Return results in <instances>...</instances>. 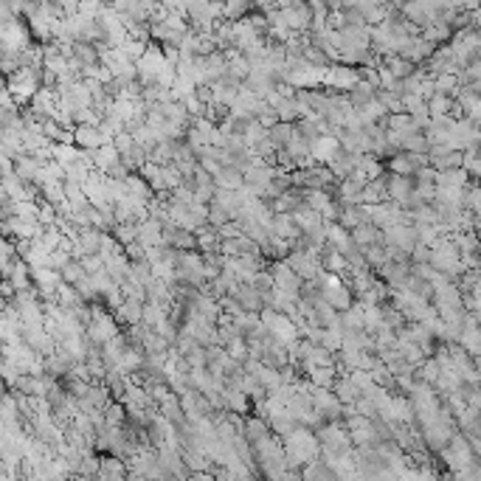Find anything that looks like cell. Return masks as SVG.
<instances>
[{"mask_svg": "<svg viewBox=\"0 0 481 481\" xmlns=\"http://www.w3.org/2000/svg\"><path fill=\"white\" fill-rule=\"evenodd\" d=\"M270 231L276 234V237H285V239H296V237L301 234V228L296 226V220H293L290 212H276V214H273Z\"/></svg>", "mask_w": 481, "mask_h": 481, "instance_id": "8fae6325", "label": "cell"}, {"mask_svg": "<svg viewBox=\"0 0 481 481\" xmlns=\"http://www.w3.org/2000/svg\"><path fill=\"white\" fill-rule=\"evenodd\" d=\"M141 347H144L147 355H166L169 347H172V340H166L164 335H158L155 329H150V332L144 335V340H141Z\"/></svg>", "mask_w": 481, "mask_h": 481, "instance_id": "603a6c76", "label": "cell"}, {"mask_svg": "<svg viewBox=\"0 0 481 481\" xmlns=\"http://www.w3.org/2000/svg\"><path fill=\"white\" fill-rule=\"evenodd\" d=\"M113 144L121 150V155H127V152H129L135 144H139V141H135V135H132L129 129H121V132L116 135V139H113Z\"/></svg>", "mask_w": 481, "mask_h": 481, "instance_id": "ab89813d", "label": "cell"}, {"mask_svg": "<svg viewBox=\"0 0 481 481\" xmlns=\"http://www.w3.org/2000/svg\"><path fill=\"white\" fill-rule=\"evenodd\" d=\"M386 245H394V248H402V251H414L420 237H417V228L408 226V223H394V226H386Z\"/></svg>", "mask_w": 481, "mask_h": 481, "instance_id": "7a4b0ae2", "label": "cell"}, {"mask_svg": "<svg viewBox=\"0 0 481 481\" xmlns=\"http://www.w3.org/2000/svg\"><path fill=\"white\" fill-rule=\"evenodd\" d=\"M340 326H343V332L366 329V313H363V304H361V301H355L349 310L340 313Z\"/></svg>", "mask_w": 481, "mask_h": 481, "instance_id": "5bb4252c", "label": "cell"}, {"mask_svg": "<svg viewBox=\"0 0 481 481\" xmlns=\"http://www.w3.org/2000/svg\"><path fill=\"white\" fill-rule=\"evenodd\" d=\"M439 374H442V366H439V361H436L434 355H431V358H425V361L417 366V372H414V377H417V380L431 383V386H436Z\"/></svg>", "mask_w": 481, "mask_h": 481, "instance_id": "cb8c5ba5", "label": "cell"}, {"mask_svg": "<svg viewBox=\"0 0 481 481\" xmlns=\"http://www.w3.org/2000/svg\"><path fill=\"white\" fill-rule=\"evenodd\" d=\"M214 191H217V186H197L194 189V200L197 203H212L214 200Z\"/></svg>", "mask_w": 481, "mask_h": 481, "instance_id": "b9f144b4", "label": "cell"}, {"mask_svg": "<svg viewBox=\"0 0 481 481\" xmlns=\"http://www.w3.org/2000/svg\"><path fill=\"white\" fill-rule=\"evenodd\" d=\"M338 377H340V374H338V366H335V363H332V366H313V369H307V380H310L313 386L332 388Z\"/></svg>", "mask_w": 481, "mask_h": 481, "instance_id": "ffe728a7", "label": "cell"}, {"mask_svg": "<svg viewBox=\"0 0 481 481\" xmlns=\"http://www.w3.org/2000/svg\"><path fill=\"white\" fill-rule=\"evenodd\" d=\"M56 217H59V205H56V203L42 200V203H40V212H37V223H40L42 228H48V226H54V223H56Z\"/></svg>", "mask_w": 481, "mask_h": 481, "instance_id": "d6a6232c", "label": "cell"}, {"mask_svg": "<svg viewBox=\"0 0 481 481\" xmlns=\"http://www.w3.org/2000/svg\"><path fill=\"white\" fill-rule=\"evenodd\" d=\"M93 155H96V169H99V172H104V175L113 169V164H118V161H121V150H118L113 141H110V144H102V147H99Z\"/></svg>", "mask_w": 481, "mask_h": 481, "instance_id": "d6986e66", "label": "cell"}, {"mask_svg": "<svg viewBox=\"0 0 481 481\" xmlns=\"http://www.w3.org/2000/svg\"><path fill=\"white\" fill-rule=\"evenodd\" d=\"M85 276H88V270H85V265H82L79 259H74L71 265H68V267L62 270V279H65V282H71V285H77V282L85 279Z\"/></svg>", "mask_w": 481, "mask_h": 481, "instance_id": "74e56055", "label": "cell"}, {"mask_svg": "<svg viewBox=\"0 0 481 481\" xmlns=\"http://www.w3.org/2000/svg\"><path fill=\"white\" fill-rule=\"evenodd\" d=\"M270 273H273V279H276V287H285V290H293V293H301L304 287V276L301 273H296L287 259H270Z\"/></svg>", "mask_w": 481, "mask_h": 481, "instance_id": "6da1fadb", "label": "cell"}, {"mask_svg": "<svg viewBox=\"0 0 481 481\" xmlns=\"http://www.w3.org/2000/svg\"><path fill=\"white\" fill-rule=\"evenodd\" d=\"M293 220H296V226L301 228V231H313V228H318V226H324V217H321V212L318 209H313V205L304 200L299 209L293 212Z\"/></svg>", "mask_w": 481, "mask_h": 481, "instance_id": "4fadbf2b", "label": "cell"}, {"mask_svg": "<svg viewBox=\"0 0 481 481\" xmlns=\"http://www.w3.org/2000/svg\"><path fill=\"white\" fill-rule=\"evenodd\" d=\"M270 141H273V147L276 150H285L290 141H293V135H296V121H276L270 127Z\"/></svg>", "mask_w": 481, "mask_h": 481, "instance_id": "2e32d148", "label": "cell"}, {"mask_svg": "<svg viewBox=\"0 0 481 481\" xmlns=\"http://www.w3.org/2000/svg\"><path fill=\"white\" fill-rule=\"evenodd\" d=\"M186 361L191 363V369H203V366H209V347H203V343H194V347L189 349Z\"/></svg>", "mask_w": 481, "mask_h": 481, "instance_id": "836d02e7", "label": "cell"}, {"mask_svg": "<svg viewBox=\"0 0 481 481\" xmlns=\"http://www.w3.org/2000/svg\"><path fill=\"white\" fill-rule=\"evenodd\" d=\"M478 183H481V180H478Z\"/></svg>", "mask_w": 481, "mask_h": 481, "instance_id": "7bdbcfd3", "label": "cell"}, {"mask_svg": "<svg viewBox=\"0 0 481 481\" xmlns=\"http://www.w3.org/2000/svg\"><path fill=\"white\" fill-rule=\"evenodd\" d=\"M102 456V462H99V475L96 478H116V481H121V478H129V464H127V459L124 456H118V453H99Z\"/></svg>", "mask_w": 481, "mask_h": 481, "instance_id": "3957f363", "label": "cell"}, {"mask_svg": "<svg viewBox=\"0 0 481 481\" xmlns=\"http://www.w3.org/2000/svg\"><path fill=\"white\" fill-rule=\"evenodd\" d=\"M51 155H54V161H59L62 166H68V164H74L79 158V147L77 144H59V141H54L51 144Z\"/></svg>", "mask_w": 481, "mask_h": 481, "instance_id": "4316f807", "label": "cell"}, {"mask_svg": "<svg viewBox=\"0 0 481 481\" xmlns=\"http://www.w3.org/2000/svg\"><path fill=\"white\" fill-rule=\"evenodd\" d=\"M253 9H256V0H226V15H223V20L239 23V20H245Z\"/></svg>", "mask_w": 481, "mask_h": 481, "instance_id": "44dd1931", "label": "cell"}, {"mask_svg": "<svg viewBox=\"0 0 481 481\" xmlns=\"http://www.w3.org/2000/svg\"><path fill=\"white\" fill-rule=\"evenodd\" d=\"M259 293H270L273 287H276V279H273V273H270V267H262L256 276H253V282H251Z\"/></svg>", "mask_w": 481, "mask_h": 481, "instance_id": "8d00e7d4", "label": "cell"}, {"mask_svg": "<svg viewBox=\"0 0 481 481\" xmlns=\"http://www.w3.org/2000/svg\"><path fill=\"white\" fill-rule=\"evenodd\" d=\"M228 220H231V212L226 209L223 203L212 200V203H209V223H212V226H217V228H223Z\"/></svg>", "mask_w": 481, "mask_h": 481, "instance_id": "e575fe53", "label": "cell"}, {"mask_svg": "<svg viewBox=\"0 0 481 481\" xmlns=\"http://www.w3.org/2000/svg\"><path fill=\"white\" fill-rule=\"evenodd\" d=\"M434 82H436V93L453 96L459 90V74L456 71H450V74H434Z\"/></svg>", "mask_w": 481, "mask_h": 481, "instance_id": "4dcf8cb0", "label": "cell"}, {"mask_svg": "<svg viewBox=\"0 0 481 481\" xmlns=\"http://www.w3.org/2000/svg\"><path fill=\"white\" fill-rule=\"evenodd\" d=\"M428 107H431V116H453V107H456V99L453 96H445V93H434L428 99Z\"/></svg>", "mask_w": 481, "mask_h": 481, "instance_id": "484cf974", "label": "cell"}, {"mask_svg": "<svg viewBox=\"0 0 481 481\" xmlns=\"http://www.w3.org/2000/svg\"><path fill=\"white\" fill-rule=\"evenodd\" d=\"M226 349H228V355H231L234 361H239V363H245V361L251 358V347H248V338H245V335H234L231 340H226Z\"/></svg>", "mask_w": 481, "mask_h": 481, "instance_id": "d4e9b609", "label": "cell"}, {"mask_svg": "<svg viewBox=\"0 0 481 481\" xmlns=\"http://www.w3.org/2000/svg\"><path fill=\"white\" fill-rule=\"evenodd\" d=\"M139 242L152 248V245H164V223L155 217H147L139 223Z\"/></svg>", "mask_w": 481, "mask_h": 481, "instance_id": "9c48e42d", "label": "cell"}, {"mask_svg": "<svg viewBox=\"0 0 481 481\" xmlns=\"http://www.w3.org/2000/svg\"><path fill=\"white\" fill-rule=\"evenodd\" d=\"M147 48H150V42H144V40H135V37H127V40H124V45H121V51H124V56H127L129 62H141V59H144V54H147Z\"/></svg>", "mask_w": 481, "mask_h": 481, "instance_id": "83f0119b", "label": "cell"}, {"mask_svg": "<svg viewBox=\"0 0 481 481\" xmlns=\"http://www.w3.org/2000/svg\"><path fill=\"white\" fill-rule=\"evenodd\" d=\"M388 178V197L400 205H405V200L411 197V191L417 189V180H414V175H397V172H388L386 175Z\"/></svg>", "mask_w": 481, "mask_h": 481, "instance_id": "277c9868", "label": "cell"}, {"mask_svg": "<svg viewBox=\"0 0 481 481\" xmlns=\"http://www.w3.org/2000/svg\"><path fill=\"white\" fill-rule=\"evenodd\" d=\"M343 26H347V9H329V15H326V29H329V31H340Z\"/></svg>", "mask_w": 481, "mask_h": 481, "instance_id": "f35d334b", "label": "cell"}, {"mask_svg": "<svg viewBox=\"0 0 481 481\" xmlns=\"http://www.w3.org/2000/svg\"><path fill=\"white\" fill-rule=\"evenodd\" d=\"M214 186L217 189H234V191H239V189H245V172L237 169V166H223L220 175H214Z\"/></svg>", "mask_w": 481, "mask_h": 481, "instance_id": "9a60e30c", "label": "cell"}, {"mask_svg": "<svg viewBox=\"0 0 481 481\" xmlns=\"http://www.w3.org/2000/svg\"><path fill=\"white\" fill-rule=\"evenodd\" d=\"M386 166H388V172H397V175H414L420 169L414 164V158H411V152H405V150H400L394 158H388Z\"/></svg>", "mask_w": 481, "mask_h": 481, "instance_id": "7402d4cb", "label": "cell"}, {"mask_svg": "<svg viewBox=\"0 0 481 481\" xmlns=\"http://www.w3.org/2000/svg\"><path fill=\"white\" fill-rule=\"evenodd\" d=\"M74 141H77V147H82V150H99L102 144H110V141L104 139V132H102L99 127H93V124H77V127H74Z\"/></svg>", "mask_w": 481, "mask_h": 481, "instance_id": "8992f818", "label": "cell"}, {"mask_svg": "<svg viewBox=\"0 0 481 481\" xmlns=\"http://www.w3.org/2000/svg\"><path fill=\"white\" fill-rule=\"evenodd\" d=\"M62 231H59V226L54 223V226H48V228H42L37 237H34V242H40L42 248H48V251H56L59 248V242H62Z\"/></svg>", "mask_w": 481, "mask_h": 481, "instance_id": "f1b7e54d", "label": "cell"}, {"mask_svg": "<svg viewBox=\"0 0 481 481\" xmlns=\"http://www.w3.org/2000/svg\"><path fill=\"white\" fill-rule=\"evenodd\" d=\"M332 391L338 394V400H340V402H358V397L363 394V391H361V386H358V383L349 377V374L338 377V380H335V386H332Z\"/></svg>", "mask_w": 481, "mask_h": 481, "instance_id": "e0dca14e", "label": "cell"}, {"mask_svg": "<svg viewBox=\"0 0 481 481\" xmlns=\"http://www.w3.org/2000/svg\"><path fill=\"white\" fill-rule=\"evenodd\" d=\"M74 262V253H68V251H62V248H56V251H51V267L54 270H65L68 265H71Z\"/></svg>", "mask_w": 481, "mask_h": 481, "instance_id": "60d3db41", "label": "cell"}, {"mask_svg": "<svg viewBox=\"0 0 481 481\" xmlns=\"http://www.w3.org/2000/svg\"><path fill=\"white\" fill-rule=\"evenodd\" d=\"M324 299L332 304V307H338L340 313L343 310H349L352 304H355V293L347 287V285H329V287H324Z\"/></svg>", "mask_w": 481, "mask_h": 481, "instance_id": "30bf717a", "label": "cell"}, {"mask_svg": "<svg viewBox=\"0 0 481 481\" xmlns=\"http://www.w3.org/2000/svg\"><path fill=\"white\" fill-rule=\"evenodd\" d=\"M321 267L326 270V273H347L349 270V265H347V253H343L340 248H335V245H324V251H321Z\"/></svg>", "mask_w": 481, "mask_h": 481, "instance_id": "52a82bcc", "label": "cell"}, {"mask_svg": "<svg viewBox=\"0 0 481 481\" xmlns=\"http://www.w3.org/2000/svg\"><path fill=\"white\" fill-rule=\"evenodd\" d=\"M456 423H459V431L464 436H481V408L467 405L462 414L456 417Z\"/></svg>", "mask_w": 481, "mask_h": 481, "instance_id": "7c38bea8", "label": "cell"}, {"mask_svg": "<svg viewBox=\"0 0 481 481\" xmlns=\"http://www.w3.org/2000/svg\"><path fill=\"white\" fill-rule=\"evenodd\" d=\"M144 299H124V304L113 313L116 315V321L121 324V329H127V326H132V324H139V321H144Z\"/></svg>", "mask_w": 481, "mask_h": 481, "instance_id": "5b68a950", "label": "cell"}, {"mask_svg": "<svg viewBox=\"0 0 481 481\" xmlns=\"http://www.w3.org/2000/svg\"><path fill=\"white\" fill-rule=\"evenodd\" d=\"M388 175V172H386ZM374 178V180H369L366 186H363V194H361V203H366V205H377V203H386V200H391L388 197V178Z\"/></svg>", "mask_w": 481, "mask_h": 481, "instance_id": "ba28073f", "label": "cell"}, {"mask_svg": "<svg viewBox=\"0 0 481 481\" xmlns=\"http://www.w3.org/2000/svg\"><path fill=\"white\" fill-rule=\"evenodd\" d=\"M363 253H366V262H369V267H372V270H380L386 262H391V256H388V248H386V245H369V248H363Z\"/></svg>", "mask_w": 481, "mask_h": 481, "instance_id": "f546056e", "label": "cell"}, {"mask_svg": "<svg viewBox=\"0 0 481 481\" xmlns=\"http://www.w3.org/2000/svg\"><path fill=\"white\" fill-rule=\"evenodd\" d=\"M276 113H279L282 121H299V118H301V113H299V99H296V96H285L282 104L276 107Z\"/></svg>", "mask_w": 481, "mask_h": 481, "instance_id": "1f68e13d", "label": "cell"}, {"mask_svg": "<svg viewBox=\"0 0 481 481\" xmlns=\"http://www.w3.org/2000/svg\"><path fill=\"white\" fill-rule=\"evenodd\" d=\"M347 96H349L352 107H358V110H361L363 104H369V102L377 96V88H374L369 79H358V82H355V88H352Z\"/></svg>", "mask_w": 481, "mask_h": 481, "instance_id": "ac0fdd59", "label": "cell"}, {"mask_svg": "<svg viewBox=\"0 0 481 481\" xmlns=\"http://www.w3.org/2000/svg\"><path fill=\"white\" fill-rule=\"evenodd\" d=\"M113 234H116V239H118L121 245H129V242L139 239V223H118V226L113 228Z\"/></svg>", "mask_w": 481, "mask_h": 481, "instance_id": "d590c367", "label": "cell"}]
</instances>
